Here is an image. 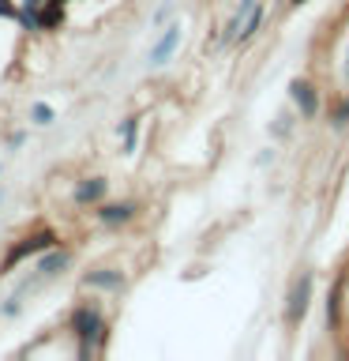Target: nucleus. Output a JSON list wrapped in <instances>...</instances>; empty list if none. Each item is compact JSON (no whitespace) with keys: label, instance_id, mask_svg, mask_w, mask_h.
<instances>
[{"label":"nucleus","instance_id":"obj_14","mask_svg":"<svg viewBox=\"0 0 349 361\" xmlns=\"http://www.w3.org/2000/svg\"><path fill=\"white\" fill-rule=\"evenodd\" d=\"M135 128H139V121L128 117V121H120V135H124V151H135Z\"/></svg>","mask_w":349,"mask_h":361},{"label":"nucleus","instance_id":"obj_2","mask_svg":"<svg viewBox=\"0 0 349 361\" xmlns=\"http://www.w3.org/2000/svg\"><path fill=\"white\" fill-rule=\"evenodd\" d=\"M68 331L79 338V350H75L79 357L98 354L101 343H106V320H101V309H98V305H90V301L75 305L72 316H68Z\"/></svg>","mask_w":349,"mask_h":361},{"label":"nucleus","instance_id":"obj_1","mask_svg":"<svg viewBox=\"0 0 349 361\" xmlns=\"http://www.w3.org/2000/svg\"><path fill=\"white\" fill-rule=\"evenodd\" d=\"M56 245H61V237H56V230H49V226H38V230L8 241V252H4V259H0V279L11 275V271H15L19 264H27V259H38L42 252H49V248H56Z\"/></svg>","mask_w":349,"mask_h":361},{"label":"nucleus","instance_id":"obj_11","mask_svg":"<svg viewBox=\"0 0 349 361\" xmlns=\"http://www.w3.org/2000/svg\"><path fill=\"white\" fill-rule=\"evenodd\" d=\"M38 23H42V30H56L64 23V4H49V0H45L42 11H38Z\"/></svg>","mask_w":349,"mask_h":361},{"label":"nucleus","instance_id":"obj_12","mask_svg":"<svg viewBox=\"0 0 349 361\" xmlns=\"http://www.w3.org/2000/svg\"><path fill=\"white\" fill-rule=\"evenodd\" d=\"M30 121L38 124V128H45V124L56 121V113H53V106H45V102H34V106H30Z\"/></svg>","mask_w":349,"mask_h":361},{"label":"nucleus","instance_id":"obj_17","mask_svg":"<svg viewBox=\"0 0 349 361\" xmlns=\"http://www.w3.org/2000/svg\"><path fill=\"white\" fill-rule=\"evenodd\" d=\"M23 140H27V132H11V135H8V147L15 151V147H23Z\"/></svg>","mask_w":349,"mask_h":361},{"label":"nucleus","instance_id":"obj_3","mask_svg":"<svg viewBox=\"0 0 349 361\" xmlns=\"http://www.w3.org/2000/svg\"><path fill=\"white\" fill-rule=\"evenodd\" d=\"M308 301H312V275H300L297 282H293L289 298H286V320L300 324L304 312H308Z\"/></svg>","mask_w":349,"mask_h":361},{"label":"nucleus","instance_id":"obj_21","mask_svg":"<svg viewBox=\"0 0 349 361\" xmlns=\"http://www.w3.org/2000/svg\"><path fill=\"white\" fill-rule=\"evenodd\" d=\"M0 207H4V192H0Z\"/></svg>","mask_w":349,"mask_h":361},{"label":"nucleus","instance_id":"obj_5","mask_svg":"<svg viewBox=\"0 0 349 361\" xmlns=\"http://www.w3.org/2000/svg\"><path fill=\"white\" fill-rule=\"evenodd\" d=\"M106 192H109V180L106 177H87V180H79V185H75L72 200H75V207H90V203L106 200Z\"/></svg>","mask_w":349,"mask_h":361},{"label":"nucleus","instance_id":"obj_9","mask_svg":"<svg viewBox=\"0 0 349 361\" xmlns=\"http://www.w3.org/2000/svg\"><path fill=\"white\" fill-rule=\"evenodd\" d=\"M83 282L90 290H124V275L120 271H113V267H94V271H87Z\"/></svg>","mask_w":349,"mask_h":361},{"label":"nucleus","instance_id":"obj_15","mask_svg":"<svg viewBox=\"0 0 349 361\" xmlns=\"http://www.w3.org/2000/svg\"><path fill=\"white\" fill-rule=\"evenodd\" d=\"M15 16H19L15 0H0V19H15Z\"/></svg>","mask_w":349,"mask_h":361},{"label":"nucleus","instance_id":"obj_7","mask_svg":"<svg viewBox=\"0 0 349 361\" xmlns=\"http://www.w3.org/2000/svg\"><path fill=\"white\" fill-rule=\"evenodd\" d=\"M177 45H180V27L173 23V27H165V34L154 42V49H151V68H162L165 61H173Z\"/></svg>","mask_w":349,"mask_h":361},{"label":"nucleus","instance_id":"obj_19","mask_svg":"<svg viewBox=\"0 0 349 361\" xmlns=\"http://www.w3.org/2000/svg\"><path fill=\"white\" fill-rule=\"evenodd\" d=\"M289 4H293V8H304V4H308V0H289Z\"/></svg>","mask_w":349,"mask_h":361},{"label":"nucleus","instance_id":"obj_18","mask_svg":"<svg viewBox=\"0 0 349 361\" xmlns=\"http://www.w3.org/2000/svg\"><path fill=\"white\" fill-rule=\"evenodd\" d=\"M345 121H349V106H342V109L334 113V124H345Z\"/></svg>","mask_w":349,"mask_h":361},{"label":"nucleus","instance_id":"obj_8","mask_svg":"<svg viewBox=\"0 0 349 361\" xmlns=\"http://www.w3.org/2000/svg\"><path fill=\"white\" fill-rule=\"evenodd\" d=\"M101 226H124L135 219V203L132 200H120V203H101V207L94 211Z\"/></svg>","mask_w":349,"mask_h":361},{"label":"nucleus","instance_id":"obj_10","mask_svg":"<svg viewBox=\"0 0 349 361\" xmlns=\"http://www.w3.org/2000/svg\"><path fill=\"white\" fill-rule=\"evenodd\" d=\"M255 8V0H241L236 4V11H233V19H229V27H225V38L222 42H236V34H241V27H244V19H248V11Z\"/></svg>","mask_w":349,"mask_h":361},{"label":"nucleus","instance_id":"obj_13","mask_svg":"<svg viewBox=\"0 0 349 361\" xmlns=\"http://www.w3.org/2000/svg\"><path fill=\"white\" fill-rule=\"evenodd\" d=\"M263 27V8L255 4V11H248V19H244V30L236 34V42H244V38H252V34Z\"/></svg>","mask_w":349,"mask_h":361},{"label":"nucleus","instance_id":"obj_4","mask_svg":"<svg viewBox=\"0 0 349 361\" xmlns=\"http://www.w3.org/2000/svg\"><path fill=\"white\" fill-rule=\"evenodd\" d=\"M72 264V252H64L61 245L49 248V252H42L38 256V267H34V279H56V275H64V267Z\"/></svg>","mask_w":349,"mask_h":361},{"label":"nucleus","instance_id":"obj_16","mask_svg":"<svg viewBox=\"0 0 349 361\" xmlns=\"http://www.w3.org/2000/svg\"><path fill=\"white\" fill-rule=\"evenodd\" d=\"M45 0H19V11H42Z\"/></svg>","mask_w":349,"mask_h":361},{"label":"nucleus","instance_id":"obj_22","mask_svg":"<svg viewBox=\"0 0 349 361\" xmlns=\"http://www.w3.org/2000/svg\"><path fill=\"white\" fill-rule=\"evenodd\" d=\"M0 173H4V166H0Z\"/></svg>","mask_w":349,"mask_h":361},{"label":"nucleus","instance_id":"obj_6","mask_svg":"<svg viewBox=\"0 0 349 361\" xmlns=\"http://www.w3.org/2000/svg\"><path fill=\"white\" fill-rule=\"evenodd\" d=\"M289 98L297 102V109L304 113V117H315V109H319V94H315V87L308 83V79H293Z\"/></svg>","mask_w":349,"mask_h":361},{"label":"nucleus","instance_id":"obj_20","mask_svg":"<svg viewBox=\"0 0 349 361\" xmlns=\"http://www.w3.org/2000/svg\"><path fill=\"white\" fill-rule=\"evenodd\" d=\"M49 4H64V8H68V0H49Z\"/></svg>","mask_w":349,"mask_h":361}]
</instances>
